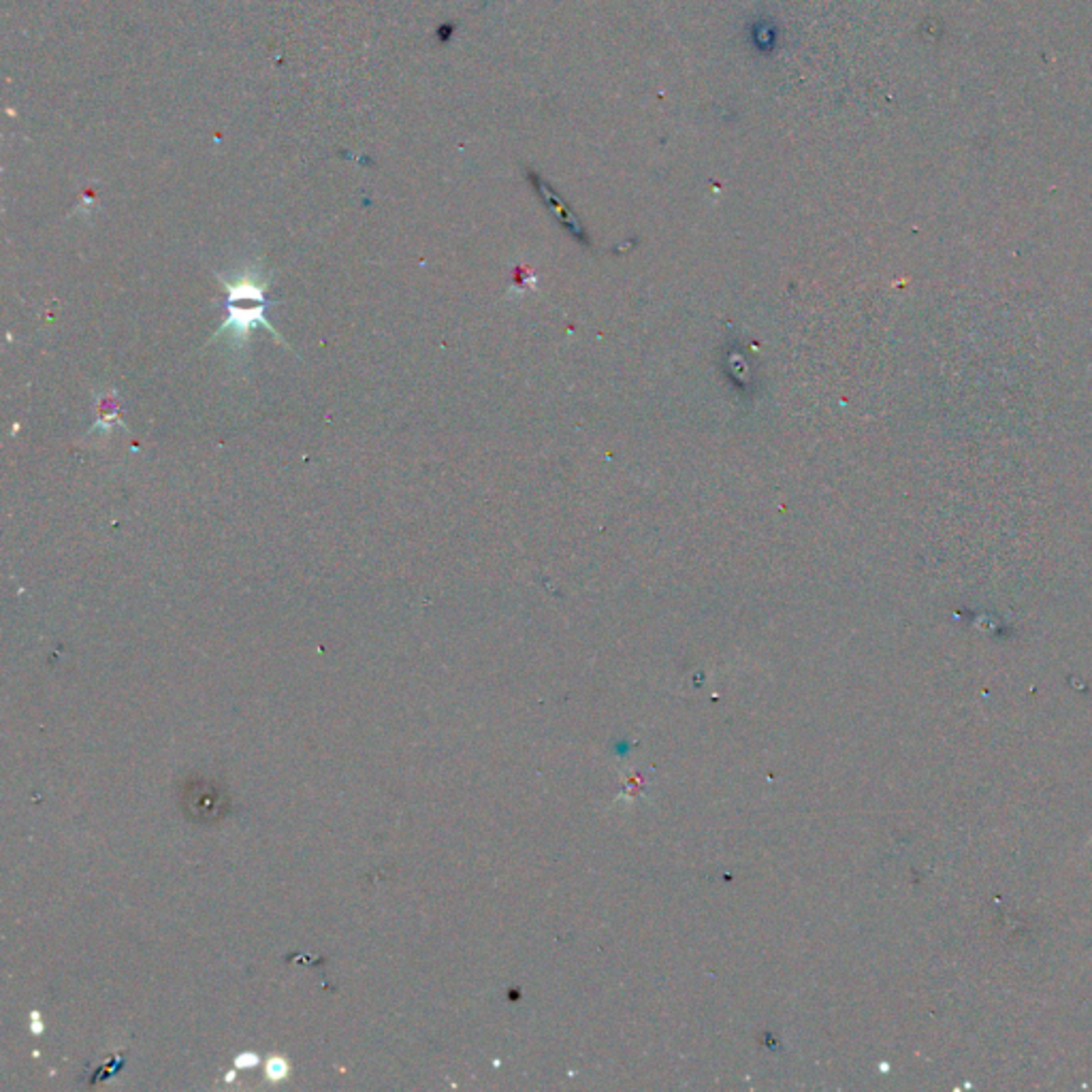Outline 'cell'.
Wrapping results in <instances>:
<instances>
[{
	"mask_svg": "<svg viewBox=\"0 0 1092 1092\" xmlns=\"http://www.w3.org/2000/svg\"><path fill=\"white\" fill-rule=\"evenodd\" d=\"M220 286L226 290V320L218 326L214 340L220 335H231L235 346H244L253 335L254 326H265L275 340L282 341V337L275 326L267 320V310L271 308V301H267L265 290L269 286V280H263L259 274H238L235 278L229 275H218Z\"/></svg>",
	"mask_w": 1092,
	"mask_h": 1092,
	"instance_id": "cell-1",
	"label": "cell"
},
{
	"mask_svg": "<svg viewBox=\"0 0 1092 1092\" xmlns=\"http://www.w3.org/2000/svg\"><path fill=\"white\" fill-rule=\"evenodd\" d=\"M530 180H531L533 188H536V193L540 194L542 201H545V203H546V208L553 211V216H557V220H560L563 226H568V229H570V233H575L576 238H585V233H583V226L576 220L575 211H572L566 203H563L561 196L555 193V188H553L551 184H546L545 180H542L538 173H533V171L530 173Z\"/></svg>",
	"mask_w": 1092,
	"mask_h": 1092,
	"instance_id": "cell-2",
	"label": "cell"
},
{
	"mask_svg": "<svg viewBox=\"0 0 1092 1092\" xmlns=\"http://www.w3.org/2000/svg\"><path fill=\"white\" fill-rule=\"evenodd\" d=\"M122 427V421H120V397L118 392L114 389L99 392L97 397V422L94 427L90 429V434L94 431L103 429V431H112L114 427Z\"/></svg>",
	"mask_w": 1092,
	"mask_h": 1092,
	"instance_id": "cell-3",
	"label": "cell"
},
{
	"mask_svg": "<svg viewBox=\"0 0 1092 1092\" xmlns=\"http://www.w3.org/2000/svg\"><path fill=\"white\" fill-rule=\"evenodd\" d=\"M779 30L773 19H756L751 26V41L758 54H773L777 45Z\"/></svg>",
	"mask_w": 1092,
	"mask_h": 1092,
	"instance_id": "cell-4",
	"label": "cell"
}]
</instances>
